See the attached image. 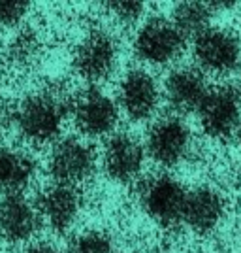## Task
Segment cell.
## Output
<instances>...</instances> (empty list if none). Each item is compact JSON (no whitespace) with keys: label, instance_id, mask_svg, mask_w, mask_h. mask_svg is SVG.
<instances>
[{"label":"cell","instance_id":"6da1fadb","mask_svg":"<svg viewBox=\"0 0 241 253\" xmlns=\"http://www.w3.org/2000/svg\"><path fill=\"white\" fill-rule=\"evenodd\" d=\"M68 117V98L55 89H38L25 95L13 108L11 123L32 146L55 144Z\"/></svg>","mask_w":241,"mask_h":253},{"label":"cell","instance_id":"7a4b0ae2","mask_svg":"<svg viewBox=\"0 0 241 253\" xmlns=\"http://www.w3.org/2000/svg\"><path fill=\"white\" fill-rule=\"evenodd\" d=\"M68 116L87 138H107L115 132L121 112L111 96L98 85H87L68 98Z\"/></svg>","mask_w":241,"mask_h":253},{"label":"cell","instance_id":"3957f363","mask_svg":"<svg viewBox=\"0 0 241 253\" xmlns=\"http://www.w3.org/2000/svg\"><path fill=\"white\" fill-rule=\"evenodd\" d=\"M187 38L170 17L151 15L138 27L132 51L147 66H170L185 53Z\"/></svg>","mask_w":241,"mask_h":253},{"label":"cell","instance_id":"277c9868","mask_svg":"<svg viewBox=\"0 0 241 253\" xmlns=\"http://www.w3.org/2000/svg\"><path fill=\"white\" fill-rule=\"evenodd\" d=\"M121 59V43L105 29H93L75 45L72 68L87 85H98L109 80Z\"/></svg>","mask_w":241,"mask_h":253},{"label":"cell","instance_id":"5b68a950","mask_svg":"<svg viewBox=\"0 0 241 253\" xmlns=\"http://www.w3.org/2000/svg\"><path fill=\"white\" fill-rule=\"evenodd\" d=\"M189 189L170 174H153L141 181L138 199L149 219L160 227H177L183 219Z\"/></svg>","mask_w":241,"mask_h":253},{"label":"cell","instance_id":"8992f818","mask_svg":"<svg viewBox=\"0 0 241 253\" xmlns=\"http://www.w3.org/2000/svg\"><path fill=\"white\" fill-rule=\"evenodd\" d=\"M143 146L153 163L162 169H173L190 155L192 130L181 116H160L147 128Z\"/></svg>","mask_w":241,"mask_h":253},{"label":"cell","instance_id":"52a82bcc","mask_svg":"<svg viewBox=\"0 0 241 253\" xmlns=\"http://www.w3.org/2000/svg\"><path fill=\"white\" fill-rule=\"evenodd\" d=\"M98 167L95 146L79 136H66L55 142L47 157V172L55 183L79 187L93 178Z\"/></svg>","mask_w":241,"mask_h":253},{"label":"cell","instance_id":"ba28073f","mask_svg":"<svg viewBox=\"0 0 241 253\" xmlns=\"http://www.w3.org/2000/svg\"><path fill=\"white\" fill-rule=\"evenodd\" d=\"M198 121L204 134L211 140H228L241 126V91L232 84L209 87L198 108Z\"/></svg>","mask_w":241,"mask_h":253},{"label":"cell","instance_id":"9c48e42d","mask_svg":"<svg viewBox=\"0 0 241 253\" xmlns=\"http://www.w3.org/2000/svg\"><path fill=\"white\" fill-rule=\"evenodd\" d=\"M196 68L204 74L228 76L241 64V38L226 27H213L192 38Z\"/></svg>","mask_w":241,"mask_h":253},{"label":"cell","instance_id":"30bf717a","mask_svg":"<svg viewBox=\"0 0 241 253\" xmlns=\"http://www.w3.org/2000/svg\"><path fill=\"white\" fill-rule=\"evenodd\" d=\"M162 89L147 68H130L117 84V106L130 121L143 123L158 112Z\"/></svg>","mask_w":241,"mask_h":253},{"label":"cell","instance_id":"8fae6325","mask_svg":"<svg viewBox=\"0 0 241 253\" xmlns=\"http://www.w3.org/2000/svg\"><path fill=\"white\" fill-rule=\"evenodd\" d=\"M145 146L132 132H113L105 138L102 149V169L109 179L117 183L136 181L145 167Z\"/></svg>","mask_w":241,"mask_h":253},{"label":"cell","instance_id":"7c38bea8","mask_svg":"<svg viewBox=\"0 0 241 253\" xmlns=\"http://www.w3.org/2000/svg\"><path fill=\"white\" fill-rule=\"evenodd\" d=\"M34 206L38 210L42 225H47L53 232L64 234L72 231L83 211V195L79 187L53 181L51 185L40 189Z\"/></svg>","mask_w":241,"mask_h":253},{"label":"cell","instance_id":"4fadbf2b","mask_svg":"<svg viewBox=\"0 0 241 253\" xmlns=\"http://www.w3.org/2000/svg\"><path fill=\"white\" fill-rule=\"evenodd\" d=\"M228 201L219 189L211 185H200L187 193L181 223L196 234H209L217 231L226 219Z\"/></svg>","mask_w":241,"mask_h":253},{"label":"cell","instance_id":"5bb4252c","mask_svg":"<svg viewBox=\"0 0 241 253\" xmlns=\"http://www.w3.org/2000/svg\"><path fill=\"white\" fill-rule=\"evenodd\" d=\"M207 91V78L202 70H198L196 66H177L166 78L162 96L175 112V116H185L198 112Z\"/></svg>","mask_w":241,"mask_h":253},{"label":"cell","instance_id":"9a60e30c","mask_svg":"<svg viewBox=\"0 0 241 253\" xmlns=\"http://www.w3.org/2000/svg\"><path fill=\"white\" fill-rule=\"evenodd\" d=\"M42 227L38 210L23 193L0 199V238L10 244H27Z\"/></svg>","mask_w":241,"mask_h":253},{"label":"cell","instance_id":"2e32d148","mask_svg":"<svg viewBox=\"0 0 241 253\" xmlns=\"http://www.w3.org/2000/svg\"><path fill=\"white\" fill-rule=\"evenodd\" d=\"M38 174V163L29 151L15 146H0V195H19Z\"/></svg>","mask_w":241,"mask_h":253},{"label":"cell","instance_id":"e0dca14e","mask_svg":"<svg viewBox=\"0 0 241 253\" xmlns=\"http://www.w3.org/2000/svg\"><path fill=\"white\" fill-rule=\"evenodd\" d=\"M215 11L209 2H196V0H185L173 6L172 10V23L177 27V31L185 38H194L200 32L211 27Z\"/></svg>","mask_w":241,"mask_h":253},{"label":"cell","instance_id":"ac0fdd59","mask_svg":"<svg viewBox=\"0 0 241 253\" xmlns=\"http://www.w3.org/2000/svg\"><path fill=\"white\" fill-rule=\"evenodd\" d=\"M68 253H115V244L107 232L87 229L72 236Z\"/></svg>","mask_w":241,"mask_h":253},{"label":"cell","instance_id":"d6986e66","mask_svg":"<svg viewBox=\"0 0 241 253\" xmlns=\"http://www.w3.org/2000/svg\"><path fill=\"white\" fill-rule=\"evenodd\" d=\"M105 11L115 19L119 25L132 27L136 23L141 21V17L145 15V2L139 0H123V2H107L104 4Z\"/></svg>","mask_w":241,"mask_h":253},{"label":"cell","instance_id":"ffe728a7","mask_svg":"<svg viewBox=\"0 0 241 253\" xmlns=\"http://www.w3.org/2000/svg\"><path fill=\"white\" fill-rule=\"evenodd\" d=\"M40 51V40L36 34L31 32H23L19 34L10 45V59L19 66H27L36 59V55Z\"/></svg>","mask_w":241,"mask_h":253},{"label":"cell","instance_id":"44dd1931","mask_svg":"<svg viewBox=\"0 0 241 253\" xmlns=\"http://www.w3.org/2000/svg\"><path fill=\"white\" fill-rule=\"evenodd\" d=\"M31 11V4L23 0H0V29L21 25Z\"/></svg>","mask_w":241,"mask_h":253},{"label":"cell","instance_id":"7402d4cb","mask_svg":"<svg viewBox=\"0 0 241 253\" xmlns=\"http://www.w3.org/2000/svg\"><path fill=\"white\" fill-rule=\"evenodd\" d=\"M21 253H63V250L49 240H36L29 244Z\"/></svg>","mask_w":241,"mask_h":253},{"label":"cell","instance_id":"603a6c76","mask_svg":"<svg viewBox=\"0 0 241 253\" xmlns=\"http://www.w3.org/2000/svg\"><path fill=\"white\" fill-rule=\"evenodd\" d=\"M4 128H6V110L0 104V134L4 132Z\"/></svg>","mask_w":241,"mask_h":253},{"label":"cell","instance_id":"cb8c5ba5","mask_svg":"<svg viewBox=\"0 0 241 253\" xmlns=\"http://www.w3.org/2000/svg\"><path fill=\"white\" fill-rule=\"evenodd\" d=\"M236 134H238V142H240V146H241V126L238 128V132H236Z\"/></svg>","mask_w":241,"mask_h":253},{"label":"cell","instance_id":"d4e9b609","mask_svg":"<svg viewBox=\"0 0 241 253\" xmlns=\"http://www.w3.org/2000/svg\"><path fill=\"white\" fill-rule=\"evenodd\" d=\"M126 253H134V252H126Z\"/></svg>","mask_w":241,"mask_h":253},{"label":"cell","instance_id":"484cf974","mask_svg":"<svg viewBox=\"0 0 241 253\" xmlns=\"http://www.w3.org/2000/svg\"><path fill=\"white\" fill-rule=\"evenodd\" d=\"M240 91H241V87H240Z\"/></svg>","mask_w":241,"mask_h":253}]
</instances>
